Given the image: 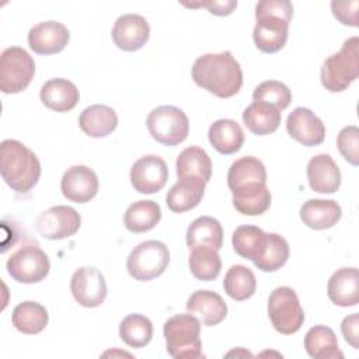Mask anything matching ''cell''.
<instances>
[{
  "mask_svg": "<svg viewBox=\"0 0 359 359\" xmlns=\"http://www.w3.org/2000/svg\"><path fill=\"white\" fill-rule=\"evenodd\" d=\"M192 79L196 86L219 98L236 95L243 86V70L231 52L205 53L192 66Z\"/></svg>",
  "mask_w": 359,
  "mask_h": 359,
  "instance_id": "obj_1",
  "label": "cell"
},
{
  "mask_svg": "<svg viewBox=\"0 0 359 359\" xmlns=\"http://www.w3.org/2000/svg\"><path fill=\"white\" fill-rule=\"evenodd\" d=\"M341 331L348 344L352 345V348H359V314L353 313L351 316H346L342 320Z\"/></svg>",
  "mask_w": 359,
  "mask_h": 359,
  "instance_id": "obj_43",
  "label": "cell"
},
{
  "mask_svg": "<svg viewBox=\"0 0 359 359\" xmlns=\"http://www.w3.org/2000/svg\"><path fill=\"white\" fill-rule=\"evenodd\" d=\"M210 144L220 154H233L238 151L244 143V132L233 119H217L208 130Z\"/></svg>",
  "mask_w": 359,
  "mask_h": 359,
  "instance_id": "obj_26",
  "label": "cell"
},
{
  "mask_svg": "<svg viewBox=\"0 0 359 359\" xmlns=\"http://www.w3.org/2000/svg\"><path fill=\"white\" fill-rule=\"evenodd\" d=\"M330 300L339 307H352L359 302V272L356 268L335 271L327 285Z\"/></svg>",
  "mask_w": 359,
  "mask_h": 359,
  "instance_id": "obj_22",
  "label": "cell"
},
{
  "mask_svg": "<svg viewBox=\"0 0 359 359\" xmlns=\"http://www.w3.org/2000/svg\"><path fill=\"white\" fill-rule=\"evenodd\" d=\"M223 287L231 299L243 302L255 293L257 279L250 268L244 265H233L224 275Z\"/></svg>",
  "mask_w": 359,
  "mask_h": 359,
  "instance_id": "obj_34",
  "label": "cell"
},
{
  "mask_svg": "<svg viewBox=\"0 0 359 359\" xmlns=\"http://www.w3.org/2000/svg\"><path fill=\"white\" fill-rule=\"evenodd\" d=\"M271 192L268 187L241 196H233V206L236 210L245 216H258L265 213L271 206Z\"/></svg>",
  "mask_w": 359,
  "mask_h": 359,
  "instance_id": "obj_39",
  "label": "cell"
},
{
  "mask_svg": "<svg viewBox=\"0 0 359 359\" xmlns=\"http://www.w3.org/2000/svg\"><path fill=\"white\" fill-rule=\"evenodd\" d=\"M341 216V206L332 199H309L300 208L302 222L314 230L334 227Z\"/></svg>",
  "mask_w": 359,
  "mask_h": 359,
  "instance_id": "obj_24",
  "label": "cell"
},
{
  "mask_svg": "<svg viewBox=\"0 0 359 359\" xmlns=\"http://www.w3.org/2000/svg\"><path fill=\"white\" fill-rule=\"evenodd\" d=\"M252 100L255 102L269 104L279 111H283L289 107L292 101V93L283 83L276 80H266L255 87L252 93Z\"/></svg>",
  "mask_w": 359,
  "mask_h": 359,
  "instance_id": "obj_38",
  "label": "cell"
},
{
  "mask_svg": "<svg viewBox=\"0 0 359 359\" xmlns=\"http://www.w3.org/2000/svg\"><path fill=\"white\" fill-rule=\"evenodd\" d=\"M81 224L76 209L65 205L52 206L43 210L35 222L38 233L48 240H63L74 236Z\"/></svg>",
  "mask_w": 359,
  "mask_h": 359,
  "instance_id": "obj_11",
  "label": "cell"
},
{
  "mask_svg": "<svg viewBox=\"0 0 359 359\" xmlns=\"http://www.w3.org/2000/svg\"><path fill=\"white\" fill-rule=\"evenodd\" d=\"M206 182L196 177H184L170 188L165 203L174 213H184L199 205L203 198Z\"/></svg>",
  "mask_w": 359,
  "mask_h": 359,
  "instance_id": "obj_21",
  "label": "cell"
},
{
  "mask_svg": "<svg viewBox=\"0 0 359 359\" xmlns=\"http://www.w3.org/2000/svg\"><path fill=\"white\" fill-rule=\"evenodd\" d=\"M168 180L165 161L156 154H147L136 160L130 168V182L135 191L146 195L161 191Z\"/></svg>",
  "mask_w": 359,
  "mask_h": 359,
  "instance_id": "obj_12",
  "label": "cell"
},
{
  "mask_svg": "<svg viewBox=\"0 0 359 359\" xmlns=\"http://www.w3.org/2000/svg\"><path fill=\"white\" fill-rule=\"evenodd\" d=\"M309 185L318 194H334L341 185V171L330 154H317L307 164Z\"/></svg>",
  "mask_w": 359,
  "mask_h": 359,
  "instance_id": "obj_19",
  "label": "cell"
},
{
  "mask_svg": "<svg viewBox=\"0 0 359 359\" xmlns=\"http://www.w3.org/2000/svg\"><path fill=\"white\" fill-rule=\"evenodd\" d=\"M0 171L4 182L13 191L27 194L41 177V163L25 144L7 139L0 144Z\"/></svg>",
  "mask_w": 359,
  "mask_h": 359,
  "instance_id": "obj_2",
  "label": "cell"
},
{
  "mask_svg": "<svg viewBox=\"0 0 359 359\" xmlns=\"http://www.w3.org/2000/svg\"><path fill=\"white\" fill-rule=\"evenodd\" d=\"M146 123L151 137L164 146L182 143L189 133L187 114L172 105H161L151 109Z\"/></svg>",
  "mask_w": 359,
  "mask_h": 359,
  "instance_id": "obj_7",
  "label": "cell"
},
{
  "mask_svg": "<svg viewBox=\"0 0 359 359\" xmlns=\"http://www.w3.org/2000/svg\"><path fill=\"white\" fill-rule=\"evenodd\" d=\"M359 76V38H348L339 52L328 56L321 66V84L331 93L346 90Z\"/></svg>",
  "mask_w": 359,
  "mask_h": 359,
  "instance_id": "obj_4",
  "label": "cell"
},
{
  "mask_svg": "<svg viewBox=\"0 0 359 359\" xmlns=\"http://www.w3.org/2000/svg\"><path fill=\"white\" fill-rule=\"evenodd\" d=\"M167 352L175 359L203 358L201 342V321L188 314L170 317L163 327Z\"/></svg>",
  "mask_w": 359,
  "mask_h": 359,
  "instance_id": "obj_3",
  "label": "cell"
},
{
  "mask_svg": "<svg viewBox=\"0 0 359 359\" xmlns=\"http://www.w3.org/2000/svg\"><path fill=\"white\" fill-rule=\"evenodd\" d=\"M227 185L233 196L251 194L266 187V170L261 160L244 156L236 160L227 172Z\"/></svg>",
  "mask_w": 359,
  "mask_h": 359,
  "instance_id": "obj_10",
  "label": "cell"
},
{
  "mask_svg": "<svg viewBox=\"0 0 359 359\" xmlns=\"http://www.w3.org/2000/svg\"><path fill=\"white\" fill-rule=\"evenodd\" d=\"M257 24L252 31L255 46L264 53H275L280 50L287 41V20L271 14H255Z\"/></svg>",
  "mask_w": 359,
  "mask_h": 359,
  "instance_id": "obj_16",
  "label": "cell"
},
{
  "mask_svg": "<svg viewBox=\"0 0 359 359\" xmlns=\"http://www.w3.org/2000/svg\"><path fill=\"white\" fill-rule=\"evenodd\" d=\"M337 147L342 157L352 165L359 164V129L355 125L345 126L337 136Z\"/></svg>",
  "mask_w": 359,
  "mask_h": 359,
  "instance_id": "obj_40",
  "label": "cell"
},
{
  "mask_svg": "<svg viewBox=\"0 0 359 359\" xmlns=\"http://www.w3.org/2000/svg\"><path fill=\"white\" fill-rule=\"evenodd\" d=\"M203 7L209 10V13L215 15H229L237 7L236 0H224V1H203Z\"/></svg>",
  "mask_w": 359,
  "mask_h": 359,
  "instance_id": "obj_44",
  "label": "cell"
},
{
  "mask_svg": "<svg viewBox=\"0 0 359 359\" xmlns=\"http://www.w3.org/2000/svg\"><path fill=\"white\" fill-rule=\"evenodd\" d=\"M98 177L87 165H73L62 177L60 189L66 199L76 203L90 202L98 192Z\"/></svg>",
  "mask_w": 359,
  "mask_h": 359,
  "instance_id": "obj_17",
  "label": "cell"
},
{
  "mask_svg": "<svg viewBox=\"0 0 359 359\" xmlns=\"http://www.w3.org/2000/svg\"><path fill=\"white\" fill-rule=\"evenodd\" d=\"M177 177H196L209 182L212 177V161L208 153L198 146H191L184 149L177 157Z\"/></svg>",
  "mask_w": 359,
  "mask_h": 359,
  "instance_id": "obj_31",
  "label": "cell"
},
{
  "mask_svg": "<svg viewBox=\"0 0 359 359\" xmlns=\"http://www.w3.org/2000/svg\"><path fill=\"white\" fill-rule=\"evenodd\" d=\"M48 320L49 314L46 309L42 304L32 300H27L17 304L11 316L14 328L27 335L39 334L41 331H43L48 325Z\"/></svg>",
  "mask_w": 359,
  "mask_h": 359,
  "instance_id": "obj_29",
  "label": "cell"
},
{
  "mask_svg": "<svg viewBox=\"0 0 359 359\" xmlns=\"http://www.w3.org/2000/svg\"><path fill=\"white\" fill-rule=\"evenodd\" d=\"M8 275L20 283H38L50 269L49 258L36 244H25L18 248L6 264Z\"/></svg>",
  "mask_w": 359,
  "mask_h": 359,
  "instance_id": "obj_9",
  "label": "cell"
},
{
  "mask_svg": "<svg viewBox=\"0 0 359 359\" xmlns=\"http://www.w3.org/2000/svg\"><path fill=\"white\" fill-rule=\"evenodd\" d=\"M191 250L188 264L192 275L199 280H215L222 269V259L217 250L205 245H198Z\"/></svg>",
  "mask_w": 359,
  "mask_h": 359,
  "instance_id": "obj_35",
  "label": "cell"
},
{
  "mask_svg": "<svg viewBox=\"0 0 359 359\" xmlns=\"http://www.w3.org/2000/svg\"><path fill=\"white\" fill-rule=\"evenodd\" d=\"M79 126L90 137H105L116 129L118 115L111 107L94 104L83 109Z\"/></svg>",
  "mask_w": 359,
  "mask_h": 359,
  "instance_id": "obj_25",
  "label": "cell"
},
{
  "mask_svg": "<svg viewBox=\"0 0 359 359\" xmlns=\"http://www.w3.org/2000/svg\"><path fill=\"white\" fill-rule=\"evenodd\" d=\"M35 74L32 56L20 46H10L0 56V90L4 94L24 91Z\"/></svg>",
  "mask_w": 359,
  "mask_h": 359,
  "instance_id": "obj_6",
  "label": "cell"
},
{
  "mask_svg": "<svg viewBox=\"0 0 359 359\" xmlns=\"http://www.w3.org/2000/svg\"><path fill=\"white\" fill-rule=\"evenodd\" d=\"M70 32L59 21H43L34 25L28 32V45L38 55H55L69 43Z\"/></svg>",
  "mask_w": 359,
  "mask_h": 359,
  "instance_id": "obj_18",
  "label": "cell"
},
{
  "mask_svg": "<svg viewBox=\"0 0 359 359\" xmlns=\"http://www.w3.org/2000/svg\"><path fill=\"white\" fill-rule=\"evenodd\" d=\"M39 97L46 108L56 112H69L77 105L80 93L74 83L56 77L42 86Z\"/></svg>",
  "mask_w": 359,
  "mask_h": 359,
  "instance_id": "obj_23",
  "label": "cell"
},
{
  "mask_svg": "<svg viewBox=\"0 0 359 359\" xmlns=\"http://www.w3.org/2000/svg\"><path fill=\"white\" fill-rule=\"evenodd\" d=\"M231 243L240 257L255 262L265 251L266 233L257 226L243 224L234 230Z\"/></svg>",
  "mask_w": 359,
  "mask_h": 359,
  "instance_id": "obj_33",
  "label": "cell"
},
{
  "mask_svg": "<svg viewBox=\"0 0 359 359\" xmlns=\"http://www.w3.org/2000/svg\"><path fill=\"white\" fill-rule=\"evenodd\" d=\"M74 300L83 307H98L104 303L108 287L104 275L94 266L79 268L70 280Z\"/></svg>",
  "mask_w": 359,
  "mask_h": 359,
  "instance_id": "obj_13",
  "label": "cell"
},
{
  "mask_svg": "<svg viewBox=\"0 0 359 359\" xmlns=\"http://www.w3.org/2000/svg\"><path fill=\"white\" fill-rule=\"evenodd\" d=\"M168 262V247L161 241L147 240L130 251L126 261V269L133 279L146 282L163 275Z\"/></svg>",
  "mask_w": 359,
  "mask_h": 359,
  "instance_id": "obj_5",
  "label": "cell"
},
{
  "mask_svg": "<svg viewBox=\"0 0 359 359\" xmlns=\"http://www.w3.org/2000/svg\"><path fill=\"white\" fill-rule=\"evenodd\" d=\"M187 244L189 248L205 245L220 250L223 245V229L217 219L201 216L195 219L187 230Z\"/></svg>",
  "mask_w": 359,
  "mask_h": 359,
  "instance_id": "obj_30",
  "label": "cell"
},
{
  "mask_svg": "<svg viewBox=\"0 0 359 359\" xmlns=\"http://www.w3.org/2000/svg\"><path fill=\"white\" fill-rule=\"evenodd\" d=\"M280 111L265 102H252L243 112V122L247 129L258 136L273 133L280 125Z\"/></svg>",
  "mask_w": 359,
  "mask_h": 359,
  "instance_id": "obj_27",
  "label": "cell"
},
{
  "mask_svg": "<svg viewBox=\"0 0 359 359\" xmlns=\"http://www.w3.org/2000/svg\"><path fill=\"white\" fill-rule=\"evenodd\" d=\"M111 36L119 49L135 52L149 41L150 27L147 20L139 14H123L115 21Z\"/></svg>",
  "mask_w": 359,
  "mask_h": 359,
  "instance_id": "obj_15",
  "label": "cell"
},
{
  "mask_svg": "<svg viewBox=\"0 0 359 359\" xmlns=\"http://www.w3.org/2000/svg\"><path fill=\"white\" fill-rule=\"evenodd\" d=\"M268 316L273 328L283 335L297 332L304 323L303 307L296 292L289 286L272 290L268 299Z\"/></svg>",
  "mask_w": 359,
  "mask_h": 359,
  "instance_id": "obj_8",
  "label": "cell"
},
{
  "mask_svg": "<svg viewBox=\"0 0 359 359\" xmlns=\"http://www.w3.org/2000/svg\"><path fill=\"white\" fill-rule=\"evenodd\" d=\"M161 220V209L154 201H137L132 203L125 215L123 224L132 233H146L154 229Z\"/></svg>",
  "mask_w": 359,
  "mask_h": 359,
  "instance_id": "obj_32",
  "label": "cell"
},
{
  "mask_svg": "<svg viewBox=\"0 0 359 359\" xmlns=\"http://www.w3.org/2000/svg\"><path fill=\"white\" fill-rule=\"evenodd\" d=\"M306 352L314 359H342L334 331L325 325L311 327L304 337Z\"/></svg>",
  "mask_w": 359,
  "mask_h": 359,
  "instance_id": "obj_28",
  "label": "cell"
},
{
  "mask_svg": "<svg viewBox=\"0 0 359 359\" xmlns=\"http://www.w3.org/2000/svg\"><path fill=\"white\" fill-rule=\"evenodd\" d=\"M287 258H289L287 241L276 233H266L265 251L261 255V258H258L254 262V265L262 272H275L287 262Z\"/></svg>",
  "mask_w": 359,
  "mask_h": 359,
  "instance_id": "obj_37",
  "label": "cell"
},
{
  "mask_svg": "<svg viewBox=\"0 0 359 359\" xmlns=\"http://www.w3.org/2000/svg\"><path fill=\"white\" fill-rule=\"evenodd\" d=\"M358 7L359 1H332L331 10L334 17L344 25L358 27Z\"/></svg>",
  "mask_w": 359,
  "mask_h": 359,
  "instance_id": "obj_41",
  "label": "cell"
},
{
  "mask_svg": "<svg viewBox=\"0 0 359 359\" xmlns=\"http://www.w3.org/2000/svg\"><path fill=\"white\" fill-rule=\"evenodd\" d=\"M286 130L292 139L303 146H318L325 139V126L323 121L309 108H294L286 121Z\"/></svg>",
  "mask_w": 359,
  "mask_h": 359,
  "instance_id": "obj_14",
  "label": "cell"
},
{
  "mask_svg": "<svg viewBox=\"0 0 359 359\" xmlns=\"http://www.w3.org/2000/svg\"><path fill=\"white\" fill-rule=\"evenodd\" d=\"M255 14H271L290 21L293 17V6L287 0H262L255 6Z\"/></svg>",
  "mask_w": 359,
  "mask_h": 359,
  "instance_id": "obj_42",
  "label": "cell"
},
{
  "mask_svg": "<svg viewBox=\"0 0 359 359\" xmlns=\"http://www.w3.org/2000/svg\"><path fill=\"white\" fill-rule=\"evenodd\" d=\"M187 310L208 327L220 324L227 316L226 302L220 294L212 290L194 292L187 302Z\"/></svg>",
  "mask_w": 359,
  "mask_h": 359,
  "instance_id": "obj_20",
  "label": "cell"
},
{
  "mask_svg": "<svg viewBox=\"0 0 359 359\" xmlns=\"http://www.w3.org/2000/svg\"><path fill=\"white\" fill-rule=\"evenodd\" d=\"M119 337L132 348H143L151 341L153 324L143 314H129L119 324Z\"/></svg>",
  "mask_w": 359,
  "mask_h": 359,
  "instance_id": "obj_36",
  "label": "cell"
}]
</instances>
